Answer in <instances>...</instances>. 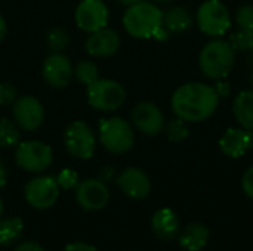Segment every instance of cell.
Segmentation results:
<instances>
[{"label": "cell", "mask_w": 253, "mask_h": 251, "mask_svg": "<svg viewBox=\"0 0 253 251\" xmlns=\"http://www.w3.org/2000/svg\"><path fill=\"white\" fill-rule=\"evenodd\" d=\"M76 200L83 210L98 212L110 201V191L107 185L98 179H86L76 188Z\"/></svg>", "instance_id": "cell-13"}, {"label": "cell", "mask_w": 253, "mask_h": 251, "mask_svg": "<svg viewBox=\"0 0 253 251\" xmlns=\"http://www.w3.org/2000/svg\"><path fill=\"white\" fill-rule=\"evenodd\" d=\"M219 105V95L215 86L202 81L181 84L172 95L170 107L175 117L185 123H202L211 118Z\"/></svg>", "instance_id": "cell-1"}, {"label": "cell", "mask_w": 253, "mask_h": 251, "mask_svg": "<svg viewBox=\"0 0 253 251\" xmlns=\"http://www.w3.org/2000/svg\"><path fill=\"white\" fill-rule=\"evenodd\" d=\"M236 62V50L228 40L219 37L208 41L199 55V65L209 80H224L231 72Z\"/></svg>", "instance_id": "cell-2"}, {"label": "cell", "mask_w": 253, "mask_h": 251, "mask_svg": "<svg viewBox=\"0 0 253 251\" xmlns=\"http://www.w3.org/2000/svg\"><path fill=\"white\" fill-rule=\"evenodd\" d=\"M13 120L22 130L31 132L42 126L44 120V109L39 99L34 96H21L13 102Z\"/></svg>", "instance_id": "cell-11"}, {"label": "cell", "mask_w": 253, "mask_h": 251, "mask_svg": "<svg viewBox=\"0 0 253 251\" xmlns=\"http://www.w3.org/2000/svg\"><path fill=\"white\" fill-rule=\"evenodd\" d=\"M13 251H46L40 244L33 243V241H24L21 244H18Z\"/></svg>", "instance_id": "cell-33"}, {"label": "cell", "mask_w": 253, "mask_h": 251, "mask_svg": "<svg viewBox=\"0 0 253 251\" xmlns=\"http://www.w3.org/2000/svg\"><path fill=\"white\" fill-rule=\"evenodd\" d=\"M162 25L170 33V34H178L185 30H188L193 25V18L190 12L182 7V6H173L169 10L163 12V19Z\"/></svg>", "instance_id": "cell-21"}, {"label": "cell", "mask_w": 253, "mask_h": 251, "mask_svg": "<svg viewBox=\"0 0 253 251\" xmlns=\"http://www.w3.org/2000/svg\"><path fill=\"white\" fill-rule=\"evenodd\" d=\"M56 182L61 189H76L77 185L80 183V179H79L77 172H74L71 169H64L59 172Z\"/></svg>", "instance_id": "cell-29"}, {"label": "cell", "mask_w": 253, "mask_h": 251, "mask_svg": "<svg viewBox=\"0 0 253 251\" xmlns=\"http://www.w3.org/2000/svg\"><path fill=\"white\" fill-rule=\"evenodd\" d=\"M1 215H3V200L0 197V219H1Z\"/></svg>", "instance_id": "cell-40"}, {"label": "cell", "mask_w": 253, "mask_h": 251, "mask_svg": "<svg viewBox=\"0 0 253 251\" xmlns=\"http://www.w3.org/2000/svg\"><path fill=\"white\" fill-rule=\"evenodd\" d=\"M252 81H253V75H252Z\"/></svg>", "instance_id": "cell-42"}, {"label": "cell", "mask_w": 253, "mask_h": 251, "mask_svg": "<svg viewBox=\"0 0 253 251\" xmlns=\"http://www.w3.org/2000/svg\"><path fill=\"white\" fill-rule=\"evenodd\" d=\"M154 1H160V3H169V1H172V0H154Z\"/></svg>", "instance_id": "cell-41"}, {"label": "cell", "mask_w": 253, "mask_h": 251, "mask_svg": "<svg viewBox=\"0 0 253 251\" xmlns=\"http://www.w3.org/2000/svg\"><path fill=\"white\" fill-rule=\"evenodd\" d=\"M53 160L52 149L49 145L40 141H25L19 142L15 151L16 164L30 173H42L50 167Z\"/></svg>", "instance_id": "cell-7"}, {"label": "cell", "mask_w": 253, "mask_h": 251, "mask_svg": "<svg viewBox=\"0 0 253 251\" xmlns=\"http://www.w3.org/2000/svg\"><path fill=\"white\" fill-rule=\"evenodd\" d=\"M46 43H47V47L52 53L55 52H62L68 43H70V38H68V34L64 28H52L47 36H46Z\"/></svg>", "instance_id": "cell-26"}, {"label": "cell", "mask_w": 253, "mask_h": 251, "mask_svg": "<svg viewBox=\"0 0 253 251\" xmlns=\"http://www.w3.org/2000/svg\"><path fill=\"white\" fill-rule=\"evenodd\" d=\"M74 77L84 86L92 84L99 78L98 67L92 61H80L74 68Z\"/></svg>", "instance_id": "cell-23"}, {"label": "cell", "mask_w": 253, "mask_h": 251, "mask_svg": "<svg viewBox=\"0 0 253 251\" xmlns=\"http://www.w3.org/2000/svg\"><path fill=\"white\" fill-rule=\"evenodd\" d=\"M73 77H74L73 64L62 52L50 53L44 59L43 78L49 86L55 89H64L71 83Z\"/></svg>", "instance_id": "cell-12"}, {"label": "cell", "mask_w": 253, "mask_h": 251, "mask_svg": "<svg viewBox=\"0 0 253 251\" xmlns=\"http://www.w3.org/2000/svg\"><path fill=\"white\" fill-rule=\"evenodd\" d=\"M151 229L157 238L165 240V241L172 240L179 234V229H181L179 217L169 207L159 209L151 217Z\"/></svg>", "instance_id": "cell-18"}, {"label": "cell", "mask_w": 253, "mask_h": 251, "mask_svg": "<svg viewBox=\"0 0 253 251\" xmlns=\"http://www.w3.org/2000/svg\"><path fill=\"white\" fill-rule=\"evenodd\" d=\"M236 22L242 30L253 31V6L245 4L240 6L236 12Z\"/></svg>", "instance_id": "cell-28"}, {"label": "cell", "mask_w": 253, "mask_h": 251, "mask_svg": "<svg viewBox=\"0 0 253 251\" xmlns=\"http://www.w3.org/2000/svg\"><path fill=\"white\" fill-rule=\"evenodd\" d=\"M64 251H98L93 246L87 244V243H82V241H77V243H71L68 244Z\"/></svg>", "instance_id": "cell-32"}, {"label": "cell", "mask_w": 253, "mask_h": 251, "mask_svg": "<svg viewBox=\"0 0 253 251\" xmlns=\"http://www.w3.org/2000/svg\"><path fill=\"white\" fill-rule=\"evenodd\" d=\"M119 47H120V36L114 30L107 27L90 33V36L84 43L86 52L90 56H96V58L111 56L119 50Z\"/></svg>", "instance_id": "cell-16"}, {"label": "cell", "mask_w": 253, "mask_h": 251, "mask_svg": "<svg viewBox=\"0 0 253 251\" xmlns=\"http://www.w3.org/2000/svg\"><path fill=\"white\" fill-rule=\"evenodd\" d=\"M163 12L150 1H139L127 7L123 25L127 34L135 38H151L162 27Z\"/></svg>", "instance_id": "cell-3"}, {"label": "cell", "mask_w": 253, "mask_h": 251, "mask_svg": "<svg viewBox=\"0 0 253 251\" xmlns=\"http://www.w3.org/2000/svg\"><path fill=\"white\" fill-rule=\"evenodd\" d=\"M197 27L209 37H222L231 27L228 7L221 0H206L197 9Z\"/></svg>", "instance_id": "cell-5"}, {"label": "cell", "mask_w": 253, "mask_h": 251, "mask_svg": "<svg viewBox=\"0 0 253 251\" xmlns=\"http://www.w3.org/2000/svg\"><path fill=\"white\" fill-rule=\"evenodd\" d=\"M76 22L79 28L87 33H93L107 27L110 13L102 0H82L76 9Z\"/></svg>", "instance_id": "cell-10"}, {"label": "cell", "mask_w": 253, "mask_h": 251, "mask_svg": "<svg viewBox=\"0 0 253 251\" xmlns=\"http://www.w3.org/2000/svg\"><path fill=\"white\" fill-rule=\"evenodd\" d=\"M133 126L147 136H157L165 129V117L162 109L153 102H139L132 112Z\"/></svg>", "instance_id": "cell-14"}, {"label": "cell", "mask_w": 253, "mask_h": 251, "mask_svg": "<svg viewBox=\"0 0 253 251\" xmlns=\"http://www.w3.org/2000/svg\"><path fill=\"white\" fill-rule=\"evenodd\" d=\"M99 141L111 154H125L135 143V132L126 120L113 117L99 123Z\"/></svg>", "instance_id": "cell-4"}, {"label": "cell", "mask_w": 253, "mask_h": 251, "mask_svg": "<svg viewBox=\"0 0 253 251\" xmlns=\"http://www.w3.org/2000/svg\"><path fill=\"white\" fill-rule=\"evenodd\" d=\"M16 101V87L10 83H0V105H12Z\"/></svg>", "instance_id": "cell-30"}, {"label": "cell", "mask_w": 253, "mask_h": 251, "mask_svg": "<svg viewBox=\"0 0 253 251\" xmlns=\"http://www.w3.org/2000/svg\"><path fill=\"white\" fill-rule=\"evenodd\" d=\"M228 41L236 52L251 50V49H253V31L240 28L239 31H236L230 36Z\"/></svg>", "instance_id": "cell-27"}, {"label": "cell", "mask_w": 253, "mask_h": 251, "mask_svg": "<svg viewBox=\"0 0 253 251\" xmlns=\"http://www.w3.org/2000/svg\"><path fill=\"white\" fill-rule=\"evenodd\" d=\"M21 141V133L15 123L7 118L0 120V146H15Z\"/></svg>", "instance_id": "cell-24"}, {"label": "cell", "mask_w": 253, "mask_h": 251, "mask_svg": "<svg viewBox=\"0 0 253 251\" xmlns=\"http://www.w3.org/2000/svg\"><path fill=\"white\" fill-rule=\"evenodd\" d=\"M215 89H216V92H218L219 98H225V96H228V95H230V92H231L230 84H228L227 81H222V80H218V83H216Z\"/></svg>", "instance_id": "cell-34"}, {"label": "cell", "mask_w": 253, "mask_h": 251, "mask_svg": "<svg viewBox=\"0 0 253 251\" xmlns=\"http://www.w3.org/2000/svg\"><path fill=\"white\" fill-rule=\"evenodd\" d=\"M221 151L231 158H240L251 149L249 130L243 127H230L219 139Z\"/></svg>", "instance_id": "cell-17"}, {"label": "cell", "mask_w": 253, "mask_h": 251, "mask_svg": "<svg viewBox=\"0 0 253 251\" xmlns=\"http://www.w3.org/2000/svg\"><path fill=\"white\" fill-rule=\"evenodd\" d=\"M165 133L168 136V139L173 143H181L184 142L188 135H190V130L187 127V123L181 118H175V120H170L169 123L165 124Z\"/></svg>", "instance_id": "cell-25"}, {"label": "cell", "mask_w": 253, "mask_h": 251, "mask_svg": "<svg viewBox=\"0 0 253 251\" xmlns=\"http://www.w3.org/2000/svg\"><path fill=\"white\" fill-rule=\"evenodd\" d=\"M249 142H251V149H253V130H249Z\"/></svg>", "instance_id": "cell-39"}, {"label": "cell", "mask_w": 253, "mask_h": 251, "mask_svg": "<svg viewBox=\"0 0 253 251\" xmlns=\"http://www.w3.org/2000/svg\"><path fill=\"white\" fill-rule=\"evenodd\" d=\"M86 87L89 105L99 111H116L126 99L125 87L116 80L98 78Z\"/></svg>", "instance_id": "cell-6"}, {"label": "cell", "mask_w": 253, "mask_h": 251, "mask_svg": "<svg viewBox=\"0 0 253 251\" xmlns=\"http://www.w3.org/2000/svg\"><path fill=\"white\" fill-rule=\"evenodd\" d=\"M59 185L52 176H37L31 179L24 188L27 203L36 210H47L58 201Z\"/></svg>", "instance_id": "cell-9"}, {"label": "cell", "mask_w": 253, "mask_h": 251, "mask_svg": "<svg viewBox=\"0 0 253 251\" xmlns=\"http://www.w3.org/2000/svg\"><path fill=\"white\" fill-rule=\"evenodd\" d=\"M6 179H7V176H6V170H4L3 164L0 163V188H3V186L6 185Z\"/></svg>", "instance_id": "cell-37"}, {"label": "cell", "mask_w": 253, "mask_h": 251, "mask_svg": "<svg viewBox=\"0 0 253 251\" xmlns=\"http://www.w3.org/2000/svg\"><path fill=\"white\" fill-rule=\"evenodd\" d=\"M24 231V222L21 217H6L0 219V246L13 244Z\"/></svg>", "instance_id": "cell-22"}, {"label": "cell", "mask_w": 253, "mask_h": 251, "mask_svg": "<svg viewBox=\"0 0 253 251\" xmlns=\"http://www.w3.org/2000/svg\"><path fill=\"white\" fill-rule=\"evenodd\" d=\"M117 185L122 192L132 200H145L151 192V180L145 172L136 167L125 169L119 178Z\"/></svg>", "instance_id": "cell-15"}, {"label": "cell", "mask_w": 253, "mask_h": 251, "mask_svg": "<svg viewBox=\"0 0 253 251\" xmlns=\"http://www.w3.org/2000/svg\"><path fill=\"white\" fill-rule=\"evenodd\" d=\"M6 31H7L6 21H4V18L0 15V43H1V41H3V38L6 37Z\"/></svg>", "instance_id": "cell-36"}, {"label": "cell", "mask_w": 253, "mask_h": 251, "mask_svg": "<svg viewBox=\"0 0 253 251\" xmlns=\"http://www.w3.org/2000/svg\"><path fill=\"white\" fill-rule=\"evenodd\" d=\"M242 188H243V192L251 200H253V166L245 172V175L242 178Z\"/></svg>", "instance_id": "cell-31"}, {"label": "cell", "mask_w": 253, "mask_h": 251, "mask_svg": "<svg viewBox=\"0 0 253 251\" xmlns=\"http://www.w3.org/2000/svg\"><path fill=\"white\" fill-rule=\"evenodd\" d=\"M153 37H154L156 40H159V41H165V40H168V38L170 37V33L162 25V27L156 31V34H154Z\"/></svg>", "instance_id": "cell-35"}, {"label": "cell", "mask_w": 253, "mask_h": 251, "mask_svg": "<svg viewBox=\"0 0 253 251\" xmlns=\"http://www.w3.org/2000/svg\"><path fill=\"white\" fill-rule=\"evenodd\" d=\"M64 145L74 158L89 160L95 154L96 138L89 124L84 121H74L64 133Z\"/></svg>", "instance_id": "cell-8"}, {"label": "cell", "mask_w": 253, "mask_h": 251, "mask_svg": "<svg viewBox=\"0 0 253 251\" xmlns=\"http://www.w3.org/2000/svg\"><path fill=\"white\" fill-rule=\"evenodd\" d=\"M211 232L202 223H191L179 234V244L187 251L203 250L209 241Z\"/></svg>", "instance_id": "cell-19"}, {"label": "cell", "mask_w": 253, "mask_h": 251, "mask_svg": "<svg viewBox=\"0 0 253 251\" xmlns=\"http://www.w3.org/2000/svg\"><path fill=\"white\" fill-rule=\"evenodd\" d=\"M233 112L240 127L253 130V90H243L236 96Z\"/></svg>", "instance_id": "cell-20"}, {"label": "cell", "mask_w": 253, "mask_h": 251, "mask_svg": "<svg viewBox=\"0 0 253 251\" xmlns=\"http://www.w3.org/2000/svg\"><path fill=\"white\" fill-rule=\"evenodd\" d=\"M123 4H126V6H132V4H136V3H139V1H144V0H120Z\"/></svg>", "instance_id": "cell-38"}]
</instances>
